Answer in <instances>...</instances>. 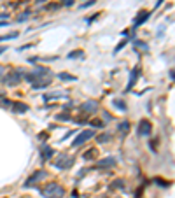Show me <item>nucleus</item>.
<instances>
[{
    "label": "nucleus",
    "instance_id": "obj_8",
    "mask_svg": "<svg viewBox=\"0 0 175 198\" xmlns=\"http://www.w3.org/2000/svg\"><path fill=\"white\" fill-rule=\"evenodd\" d=\"M44 175H46V174H44L42 170H37V172H35L33 175H30V177L26 179V182H25V186H33V184H35L37 181H41V179L44 177Z\"/></svg>",
    "mask_w": 175,
    "mask_h": 198
},
{
    "label": "nucleus",
    "instance_id": "obj_22",
    "mask_svg": "<svg viewBox=\"0 0 175 198\" xmlns=\"http://www.w3.org/2000/svg\"><path fill=\"white\" fill-rule=\"evenodd\" d=\"M112 105L114 107H117V109H121V111H126V104L121 102V100H112Z\"/></svg>",
    "mask_w": 175,
    "mask_h": 198
},
{
    "label": "nucleus",
    "instance_id": "obj_24",
    "mask_svg": "<svg viewBox=\"0 0 175 198\" xmlns=\"http://www.w3.org/2000/svg\"><path fill=\"white\" fill-rule=\"evenodd\" d=\"M58 77L63 79V81H75V77H74V75H68V74H60Z\"/></svg>",
    "mask_w": 175,
    "mask_h": 198
},
{
    "label": "nucleus",
    "instance_id": "obj_7",
    "mask_svg": "<svg viewBox=\"0 0 175 198\" xmlns=\"http://www.w3.org/2000/svg\"><path fill=\"white\" fill-rule=\"evenodd\" d=\"M114 165H116V158L114 156L103 158V160H98V161H96V167L98 168H109V167H114Z\"/></svg>",
    "mask_w": 175,
    "mask_h": 198
},
{
    "label": "nucleus",
    "instance_id": "obj_15",
    "mask_svg": "<svg viewBox=\"0 0 175 198\" xmlns=\"http://www.w3.org/2000/svg\"><path fill=\"white\" fill-rule=\"evenodd\" d=\"M96 156H98V151H96L95 147H93V149H89V151H86V153L83 154L84 160H95Z\"/></svg>",
    "mask_w": 175,
    "mask_h": 198
},
{
    "label": "nucleus",
    "instance_id": "obj_16",
    "mask_svg": "<svg viewBox=\"0 0 175 198\" xmlns=\"http://www.w3.org/2000/svg\"><path fill=\"white\" fill-rule=\"evenodd\" d=\"M20 33L18 32H11V33H5V35H0V42H4V41H11V39H16Z\"/></svg>",
    "mask_w": 175,
    "mask_h": 198
},
{
    "label": "nucleus",
    "instance_id": "obj_17",
    "mask_svg": "<svg viewBox=\"0 0 175 198\" xmlns=\"http://www.w3.org/2000/svg\"><path fill=\"white\" fill-rule=\"evenodd\" d=\"M79 56H84V51L83 49H75V51H70L68 53V58L74 60V58H79Z\"/></svg>",
    "mask_w": 175,
    "mask_h": 198
},
{
    "label": "nucleus",
    "instance_id": "obj_21",
    "mask_svg": "<svg viewBox=\"0 0 175 198\" xmlns=\"http://www.w3.org/2000/svg\"><path fill=\"white\" fill-rule=\"evenodd\" d=\"M128 128H130V123H128V121H121V123H119V132H121V133H126Z\"/></svg>",
    "mask_w": 175,
    "mask_h": 198
},
{
    "label": "nucleus",
    "instance_id": "obj_29",
    "mask_svg": "<svg viewBox=\"0 0 175 198\" xmlns=\"http://www.w3.org/2000/svg\"><path fill=\"white\" fill-rule=\"evenodd\" d=\"M124 44H126V41L119 42V44H117V47H116V53H117V51H121V49H123V47H124Z\"/></svg>",
    "mask_w": 175,
    "mask_h": 198
},
{
    "label": "nucleus",
    "instance_id": "obj_9",
    "mask_svg": "<svg viewBox=\"0 0 175 198\" xmlns=\"http://www.w3.org/2000/svg\"><path fill=\"white\" fill-rule=\"evenodd\" d=\"M83 111L84 112H95V111H98V102H96V100H88V102H84Z\"/></svg>",
    "mask_w": 175,
    "mask_h": 198
},
{
    "label": "nucleus",
    "instance_id": "obj_5",
    "mask_svg": "<svg viewBox=\"0 0 175 198\" xmlns=\"http://www.w3.org/2000/svg\"><path fill=\"white\" fill-rule=\"evenodd\" d=\"M20 81H21V70H18V72H11V74H7V77L4 79L5 86H14V84H18Z\"/></svg>",
    "mask_w": 175,
    "mask_h": 198
},
{
    "label": "nucleus",
    "instance_id": "obj_23",
    "mask_svg": "<svg viewBox=\"0 0 175 198\" xmlns=\"http://www.w3.org/2000/svg\"><path fill=\"white\" fill-rule=\"evenodd\" d=\"M154 182H158L159 186H163V188H168L170 186V182L168 181H163V179H159V177H154Z\"/></svg>",
    "mask_w": 175,
    "mask_h": 198
},
{
    "label": "nucleus",
    "instance_id": "obj_25",
    "mask_svg": "<svg viewBox=\"0 0 175 198\" xmlns=\"http://www.w3.org/2000/svg\"><path fill=\"white\" fill-rule=\"evenodd\" d=\"M110 188H119V189H121V188H124V186H123V181H121V179H117V181H114V182H112V186H110Z\"/></svg>",
    "mask_w": 175,
    "mask_h": 198
},
{
    "label": "nucleus",
    "instance_id": "obj_19",
    "mask_svg": "<svg viewBox=\"0 0 175 198\" xmlns=\"http://www.w3.org/2000/svg\"><path fill=\"white\" fill-rule=\"evenodd\" d=\"M109 140H112V135H110V133H107V132L98 135V142H109Z\"/></svg>",
    "mask_w": 175,
    "mask_h": 198
},
{
    "label": "nucleus",
    "instance_id": "obj_31",
    "mask_svg": "<svg viewBox=\"0 0 175 198\" xmlns=\"http://www.w3.org/2000/svg\"><path fill=\"white\" fill-rule=\"evenodd\" d=\"M74 105V102H67V104H65V109H68V107H72Z\"/></svg>",
    "mask_w": 175,
    "mask_h": 198
},
{
    "label": "nucleus",
    "instance_id": "obj_26",
    "mask_svg": "<svg viewBox=\"0 0 175 198\" xmlns=\"http://www.w3.org/2000/svg\"><path fill=\"white\" fill-rule=\"evenodd\" d=\"M28 18H30V11H28V12H23L20 18H18V21H26Z\"/></svg>",
    "mask_w": 175,
    "mask_h": 198
},
{
    "label": "nucleus",
    "instance_id": "obj_33",
    "mask_svg": "<svg viewBox=\"0 0 175 198\" xmlns=\"http://www.w3.org/2000/svg\"><path fill=\"white\" fill-rule=\"evenodd\" d=\"M161 4H163V0H158V2H156V7H159Z\"/></svg>",
    "mask_w": 175,
    "mask_h": 198
},
{
    "label": "nucleus",
    "instance_id": "obj_11",
    "mask_svg": "<svg viewBox=\"0 0 175 198\" xmlns=\"http://www.w3.org/2000/svg\"><path fill=\"white\" fill-rule=\"evenodd\" d=\"M49 83H51V77H49V75H46V77H44V79H37V81H35V83H33V88H35V90H41V88H47V86H49Z\"/></svg>",
    "mask_w": 175,
    "mask_h": 198
},
{
    "label": "nucleus",
    "instance_id": "obj_27",
    "mask_svg": "<svg viewBox=\"0 0 175 198\" xmlns=\"http://www.w3.org/2000/svg\"><path fill=\"white\" fill-rule=\"evenodd\" d=\"M95 2H96V0H88L86 4H83V5H81V9H86V7H89V5H93V4H95Z\"/></svg>",
    "mask_w": 175,
    "mask_h": 198
},
{
    "label": "nucleus",
    "instance_id": "obj_2",
    "mask_svg": "<svg viewBox=\"0 0 175 198\" xmlns=\"http://www.w3.org/2000/svg\"><path fill=\"white\" fill-rule=\"evenodd\" d=\"M46 75H49V69H46V67H35L30 74H26V81H30V83L33 84L37 79L46 77Z\"/></svg>",
    "mask_w": 175,
    "mask_h": 198
},
{
    "label": "nucleus",
    "instance_id": "obj_35",
    "mask_svg": "<svg viewBox=\"0 0 175 198\" xmlns=\"http://www.w3.org/2000/svg\"><path fill=\"white\" fill-rule=\"evenodd\" d=\"M37 2H39V4H41V2H46V0H37Z\"/></svg>",
    "mask_w": 175,
    "mask_h": 198
},
{
    "label": "nucleus",
    "instance_id": "obj_3",
    "mask_svg": "<svg viewBox=\"0 0 175 198\" xmlns=\"http://www.w3.org/2000/svg\"><path fill=\"white\" fill-rule=\"evenodd\" d=\"M74 165V158L72 156H67V154H60L54 161V167L60 168V170H65V168H70Z\"/></svg>",
    "mask_w": 175,
    "mask_h": 198
},
{
    "label": "nucleus",
    "instance_id": "obj_12",
    "mask_svg": "<svg viewBox=\"0 0 175 198\" xmlns=\"http://www.w3.org/2000/svg\"><path fill=\"white\" fill-rule=\"evenodd\" d=\"M41 154H42V160H49L51 156H54V151H53V147H49L47 144H42Z\"/></svg>",
    "mask_w": 175,
    "mask_h": 198
},
{
    "label": "nucleus",
    "instance_id": "obj_18",
    "mask_svg": "<svg viewBox=\"0 0 175 198\" xmlns=\"http://www.w3.org/2000/svg\"><path fill=\"white\" fill-rule=\"evenodd\" d=\"M56 119H58V121H70L72 116L68 114V112H62V114H56Z\"/></svg>",
    "mask_w": 175,
    "mask_h": 198
},
{
    "label": "nucleus",
    "instance_id": "obj_4",
    "mask_svg": "<svg viewBox=\"0 0 175 198\" xmlns=\"http://www.w3.org/2000/svg\"><path fill=\"white\" fill-rule=\"evenodd\" d=\"M93 135H95V132H93V130H86V132H83V133H79V135L75 137V140L72 142V146H74V147L81 146V144H84L86 140H89Z\"/></svg>",
    "mask_w": 175,
    "mask_h": 198
},
{
    "label": "nucleus",
    "instance_id": "obj_1",
    "mask_svg": "<svg viewBox=\"0 0 175 198\" xmlns=\"http://www.w3.org/2000/svg\"><path fill=\"white\" fill-rule=\"evenodd\" d=\"M42 195H44V198H63L65 189H63L60 184L51 182V184H47L46 188L42 189Z\"/></svg>",
    "mask_w": 175,
    "mask_h": 198
},
{
    "label": "nucleus",
    "instance_id": "obj_6",
    "mask_svg": "<svg viewBox=\"0 0 175 198\" xmlns=\"http://www.w3.org/2000/svg\"><path fill=\"white\" fill-rule=\"evenodd\" d=\"M151 128H152V125H151V121L149 119H142L140 123H138V135H149L151 133Z\"/></svg>",
    "mask_w": 175,
    "mask_h": 198
},
{
    "label": "nucleus",
    "instance_id": "obj_20",
    "mask_svg": "<svg viewBox=\"0 0 175 198\" xmlns=\"http://www.w3.org/2000/svg\"><path fill=\"white\" fill-rule=\"evenodd\" d=\"M58 96H65V93H62V91H54V93L44 95V100H49V98H58Z\"/></svg>",
    "mask_w": 175,
    "mask_h": 198
},
{
    "label": "nucleus",
    "instance_id": "obj_32",
    "mask_svg": "<svg viewBox=\"0 0 175 198\" xmlns=\"http://www.w3.org/2000/svg\"><path fill=\"white\" fill-rule=\"evenodd\" d=\"M5 49H7L5 46H0V54H2V53H5Z\"/></svg>",
    "mask_w": 175,
    "mask_h": 198
},
{
    "label": "nucleus",
    "instance_id": "obj_34",
    "mask_svg": "<svg viewBox=\"0 0 175 198\" xmlns=\"http://www.w3.org/2000/svg\"><path fill=\"white\" fill-rule=\"evenodd\" d=\"M2 72H4V69H2V67H0V79H2Z\"/></svg>",
    "mask_w": 175,
    "mask_h": 198
},
{
    "label": "nucleus",
    "instance_id": "obj_13",
    "mask_svg": "<svg viewBox=\"0 0 175 198\" xmlns=\"http://www.w3.org/2000/svg\"><path fill=\"white\" fill-rule=\"evenodd\" d=\"M12 111H14V114H23V112L28 111V105L23 104V102H14L12 104Z\"/></svg>",
    "mask_w": 175,
    "mask_h": 198
},
{
    "label": "nucleus",
    "instance_id": "obj_30",
    "mask_svg": "<svg viewBox=\"0 0 175 198\" xmlns=\"http://www.w3.org/2000/svg\"><path fill=\"white\" fill-rule=\"evenodd\" d=\"M63 2V5H72L74 4V0H62Z\"/></svg>",
    "mask_w": 175,
    "mask_h": 198
},
{
    "label": "nucleus",
    "instance_id": "obj_14",
    "mask_svg": "<svg viewBox=\"0 0 175 198\" xmlns=\"http://www.w3.org/2000/svg\"><path fill=\"white\" fill-rule=\"evenodd\" d=\"M149 14H151V12H145V11H142V12L138 14V18L135 20V26H138V25L145 23V21H147V18H149Z\"/></svg>",
    "mask_w": 175,
    "mask_h": 198
},
{
    "label": "nucleus",
    "instance_id": "obj_28",
    "mask_svg": "<svg viewBox=\"0 0 175 198\" xmlns=\"http://www.w3.org/2000/svg\"><path fill=\"white\" fill-rule=\"evenodd\" d=\"M91 126H103V123L100 121V119H93V121H91Z\"/></svg>",
    "mask_w": 175,
    "mask_h": 198
},
{
    "label": "nucleus",
    "instance_id": "obj_10",
    "mask_svg": "<svg viewBox=\"0 0 175 198\" xmlns=\"http://www.w3.org/2000/svg\"><path fill=\"white\" fill-rule=\"evenodd\" d=\"M138 74H140V67L137 65L133 70H131V75H130V83H128V86H126V90H131L135 86V83H137V77H138Z\"/></svg>",
    "mask_w": 175,
    "mask_h": 198
}]
</instances>
